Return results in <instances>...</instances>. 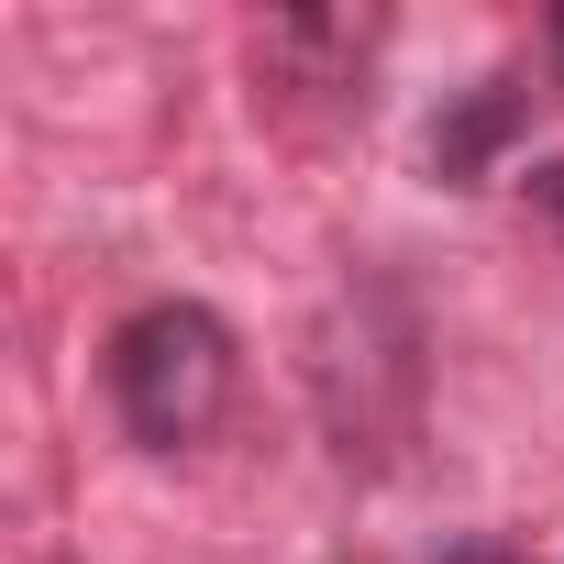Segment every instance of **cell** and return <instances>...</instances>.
I'll list each match as a JSON object with an SVG mask.
<instances>
[{"mask_svg": "<svg viewBox=\"0 0 564 564\" xmlns=\"http://www.w3.org/2000/svg\"><path fill=\"white\" fill-rule=\"evenodd\" d=\"M232 399V333L199 311V300H155L111 333V410L144 454H177L221 421Z\"/></svg>", "mask_w": 564, "mask_h": 564, "instance_id": "6da1fadb", "label": "cell"}, {"mask_svg": "<svg viewBox=\"0 0 564 564\" xmlns=\"http://www.w3.org/2000/svg\"><path fill=\"white\" fill-rule=\"evenodd\" d=\"M520 133V89H476L454 122H432V166L443 177H487V155Z\"/></svg>", "mask_w": 564, "mask_h": 564, "instance_id": "7a4b0ae2", "label": "cell"}, {"mask_svg": "<svg viewBox=\"0 0 564 564\" xmlns=\"http://www.w3.org/2000/svg\"><path fill=\"white\" fill-rule=\"evenodd\" d=\"M531 199L553 210V232H564V166H531Z\"/></svg>", "mask_w": 564, "mask_h": 564, "instance_id": "3957f363", "label": "cell"}, {"mask_svg": "<svg viewBox=\"0 0 564 564\" xmlns=\"http://www.w3.org/2000/svg\"><path fill=\"white\" fill-rule=\"evenodd\" d=\"M553 34H564V12H553Z\"/></svg>", "mask_w": 564, "mask_h": 564, "instance_id": "277c9868", "label": "cell"}]
</instances>
